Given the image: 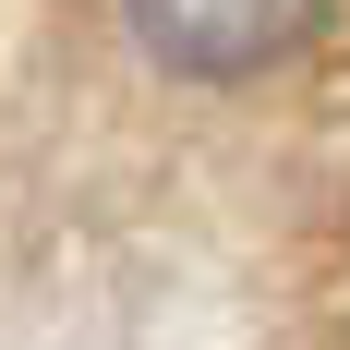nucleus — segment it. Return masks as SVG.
<instances>
[{
    "label": "nucleus",
    "instance_id": "1",
    "mask_svg": "<svg viewBox=\"0 0 350 350\" xmlns=\"http://www.w3.org/2000/svg\"><path fill=\"white\" fill-rule=\"evenodd\" d=\"M314 12L326 0H133V36L181 85H242V72H278L314 36Z\"/></svg>",
    "mask_w": 350,
    "mask_h": 350
}]
</instances>
